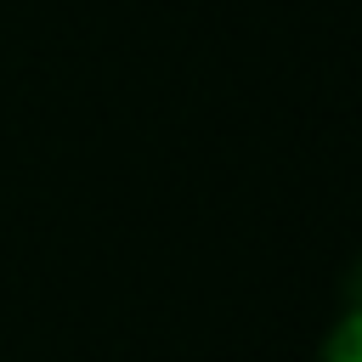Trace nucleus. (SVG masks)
Segmentation results:
<instances>
[{
    "label": "nucleus",
    "instance_id": "obj_1",
    "mask_svg": "<svg viewBox=\"0 0 362 362\" xmlns=\"http://www.w3.org/2000/svg\"><path fill=\"white\" fill-rule=\"evenodd\" d=\"M322 362H362V277H356L351 311L334 322V334H328V345H322Z\"/></svg>",
    "mask_w": 362,
    "mask_h": 362
}]
</instances>
